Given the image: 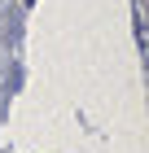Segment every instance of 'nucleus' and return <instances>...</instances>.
<instances>
[]
</instances>
